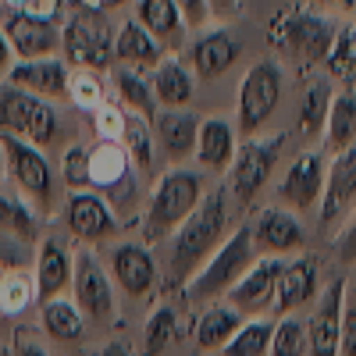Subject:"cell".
Segmentation results:
<instances>
[{"label":"cell","instance_id":"6da1fadb","mask_svg":"<svg viewBox=\"0 0 356 356\" xmlns=\"http://www.w3.org/2000/svg\"><path fill=\"white\" fill-rule=\"evenodd\" d=\"M225 239H228V189H214L203 196V203L193 211V218L171 235L168 278L178 289H186Z\"/></svg>","mask_w":356,"mask_h":356},{"label":"cell","instance_id":"7a4b0ae2","mask_svg":"<svg viewBox=\"0 0 356 356\" xmlns=\"http://www.w3.org/2000/svg\"><path fill=\"white\" fill-rule=\"evenodd\" d=\"M335 29L339 22L332 15L317 11L314 4H292V8H282L271 25H267V43L278 57H285L289 65H296L300 72L314 68V65H324L328 57V47L335 40Z\"/></svg>","mask_w":356,"mask_h":356},{"label":"cell","instance_id":"3957f363","mask_svg":"<svg viewBox=\"0 0 356 356\" xmlns=\"http://www.w3.org/2000/svg\"><path fill=\"white\" fill-rule=\"evenodd\" d=\"M207 189H203V178L193 168L182 164H171L150 193V203H146V218H143V235L146 243H164L182 228L193 211L203 203Z\"/></svg>","mask_w":356,"mask_h":356},{"label":"cell","instance_id":"277c9868","mask_svg":"<svg viewBox=\"0 0 356 356\" xmlns=\"http://www.w3.org/2000/svg\"><path fill=\"white\" fill-rule=\"evenodd\" d=\"M257 246H253V232L250 225H239L235 232H228V239L214 250V257L207 260L196 278L182 289V300L189 307H211L218 300H225V296L239 285V278L253 267L257 260Z\"/></svg>","mask_w":356,"mask_h":356},{"label":"cell","instance_id":"5b68a950","mask_svg":"<svg viewBox=\"0 0 356 356\" xmlns=\"http://www.w3.org/2000/svg\"><path fill=\"white\" fill-rule=\"evenodd\" d=\"M61 54L72 68L107 72L114 65V33L107 15L75 4L61 25Z\"/></svg>","mask_w":356,"mask_h":356},{"label":"cell","instance_id":"8992f818","mask_svg":"<svg viewBox=\"0 0 356 356\" xmlns=\"http://www.w3.org/2000/svg\"><path fill=\"white\" fill-rule=\"evenodd\" d=\"M282 89H285V79H282V65L275 57H260L253 61L239 82V100H235V132H243L246 139L250 136H260V129L275 118L278 104H282Z\"/></svg>","mask_w":356,"mask_h":356},{"label":"cell","instance_id":"52a82bcc","mask_svg":"<svg viewBox=\"0 0 356 356\" xmlns=\"http://www.w3.org/2000/svg\"><path fill=\"white\" fill-rule=\"evenodd\" d=\"M0 157H4V168L11 175V182L18 186V193L47 218L54 207V196H57V175L50 161L43 157V150L18 136L0 132Z\"/></svg>","mask_w":356,"mask_h":356},{"label":"cell","instance_id":"ba28073f","mask_svg":"<svg viewBox=\"0 0 356 356\" xmlns=\"http://www.w3.org/2000/svg\"><path fill=\"white\" fill-rule=\"evenodd\" d=\"M285 139H289L285 132H275V136H250V139L239 146V154H235V161H232V168H228V196L239 203L243 211L260 196V189L267 186V178L275 175Z\"/></svg>","mask_w":356,"mask_h":356},{"label":"cell","instance_id":"9c48e42d","mask_svg":"<svg viewBox=\"0 0 356 356\" xmlns=\"http://www.w3.org/2000/svg\"><path fill=\"white\" fill-rule=\"evenodd\" d=\"M0 132L18 136L25 143L40 146V150H47L57 139V111L50 107V100L4 82L0 86Z\"/></svg>","mask_w":356,"mask_h":356},{"label":"cell","instance_id":"30bf717a","mask_svg":"<svg viewBox=\"0 0 356 356\" xmlns=\"http://www.w3.org/2000/svg\"><path fill=\"white\" fill-rule=\"evenodd\" d=\"M75 275H72V292H75V307L82 310L86 321L107 324L114 317V282L111 271L97 260V253L89 246H79L72 253Z\"/></svg>","mask_w":356,"mask_h":356},{"label":"cell","instance_id":"8fae6325","mask_svg":"<svg viewBox=\"0 0 356 356\" xmlns=\"http://www.w3.org/2000/svg\"><path fill=\"white\" fill-rule=\"evenodd\" d=\"M136 164L122 143H97L89 150V189L100 193L114 211L125 200L132 203V186H136Z\"/></svg>","mask_w":356,"mask_h":356},{"label":"cell","instance_id":"7c38bea8","mask_svg":"<svg viewBox=\"0 0 356 356\" xmlns=\"http://www.w3.org/2000/svg\"><path fill=\"white\" fill-rule=\"evenodd\" d=\"M282 271H285V257H257L253 267L225 300L243 317H267V310H275V300H278Z\"/></svg>","mask_w":356,"mask_h":356},{"label":"cell","instance_id":"4fadbf2b","mask_svg":"<svg viewBox=\"0 0 356 356\" xmlns=\"http://www.w3.org/2000/svg\"><path fill=\"white\" fill-rule=\"evenodd\" d=\"M349 282L335 278L328 289L314 300V314L307 317V339H310V356H342V310H346Z\"/></svg>","mask_w":356,"mask_h":356},{"label":"cell","instance_id":"5bb4252c","mask_svg":"<svg viewBox=\"0 0 356 356\" xmlns=\"http://www.w3.org/2000/svg\"><path fill=\"white\" fill-rule=\"evenodd\" d=\"M107 271H111V282L125 296H132V300H146L161 285L157 260H154L150 246H143V243H118L111 250Z\"/></svg>","mask_w":356,"mask_h":356},{"label":"cell","instance_id":"9a60e30c","mask_svg":"<svg viewBox=\"0 0 356 356\" xmlns=\"http://www.w3.org/2000/svg\"><path fill=\"white\" fill-rule=\"evenodd\" d=\"M65 225L79 243H104L118 232V211L93 189L68 193L65 200Z\"/></svg>","mask_w":356,"mask_h":356},{"label":"cell","instance_id":"2e32d148","mask_svg":"<svg viewBox=\"0 0 356 356\" xmlns=\"http://www.w3.org/2000/svg\"><path fill=\"white\" fill-rule=\"evenodd\" d=\"M250 232H253V246L260 257H289V253H300L307 243V228L282 203L264 207L253 218Z\"/></svg>","mask_w":356,"mask_h":356},{"label":"cell","instance_id":"e0dca14e","mask_svg":"<svg viewBox=\"0 0 356 356\" xmlns=\"http://www.w3.org/2000/svg\"><path fill=\"white\" fill-rule=\"evenodd\" d=\"M324 175H328V164H324L321 154H314V150L300 154V157L289 164V171L282 175V186H278L282 207H289V211H296V214L321 207Z\"/></svg>","mask_w":356,"mask_h":356},{"label":"cell","instance_id":"ac0fdd59","mask_svg":"<svg viewBox=\"0 0 356 356\" xmlns=\"http://www.w3.org/2000/svg\"><path fill=\"white\" fill-rule=\"evenodd\" d=\"M68 79H72V65L65 57H43V61H15L8 72V82L36 93L43 100H68Z\"/></svg>","mask_w":356,"mask_h":356},{"label":"cell","instance_id":"d6986e66","mask_svg":"<svg viewBox=\"0 0 356 356\" xmlns=\"http://www.w3.org/2000/svg\"><path fill=\"white\" fill-rule=\"evenodd\" d=\"M4 36L18 61H43V57H61V29L50 22H36L29 15H11L4 22Z\"/></svg>","mask_w":356,"mask_h":356},{"label":"cell","instance_id":"ffe728a7","mask_svg":"<svg viewBox=\"0 0 356 356\" xmlns=\"http://www.w3.org/2000/svg\"><path fill=\"white\" fill-rule=\"evenodd\" d=\"M321 292V264L310 253H300L296 260H285V271L278 282V300H275V314H300L303 307H310Z\"/></svg>","mask_w":356,"mask_h":356},{"label":"cell","instance_id":"44dd1931","mask_svg":"<svg viewBox=\"0 0 356 356\" xmlns=\"http://www.w3.org/2000/svg\"><path fill=\"white\" fill-rule=\"evenodd\" d=\"M356 207V146L335 154L324 175V196H321V225H332L346 218Z\"/></svg>","mask_w":356,"mask_h":356},{"label":"cell","instance_id":"7402d4cb","mask_svg":"<svg viewBox=\"0 0 356 356\" xmlns=\"http://www.w3.org/2000/svg\"><path fill=\"white\" fill-rule=\"evenodd\" d=\"M235 61H239V43L225 25L203 29L189 47V68L196 79H221Z\"/></svg>","mask_w":356,"mask_h":356},{"label":"cell","instance_id":"603a6c76","mask_svg":"<svg viewBox=\"0 0 356 356\" xmlns=\"http://www.w3.org/2000/svg\"><path fill=\"white\" fill-rule=\"evenodd\" d=\"M75 275V264L68 246L57 239V235H43L40 239V253H36V300L50 303V300H61L65 289L72 285Z\"/></svg>","mask_w":356,"mask_h":356},{"label":"cell","instance_id":"cb8c5ba5","mask_svg":"<svg viewBox=\"0 0 356 356\" xmlns=\"http://www.w3.org/2000/svg\"><path fill=\"white\" fill-rule=\"evenodd\" d=\"M200 122L189 107H161L157 118H154V132H157V143L168 161L182 164L186 157H196V139H200Z\"/></svg>","mask_w":356,"mask_h":356},{"label":"cell","instance_id":"d4e9b609","mask_svg":"<svg viewBox=\"0 0 356 356\" xmlns=\"http://www.w3.org/2000/svg\"><path fill=\"white\" fill-rule=\"evenodd\" d=\"M239 154V132L228 118H203L196 139V164L203 171H228Z\"/></svg>","mask_w":356,"mask_h":356},{"label":"cell","instance_id":"484cf974","mask_svg":"<svg viewBox=\"0 0 356 356\" xmlns=\"http://www.w3.org/2000/svg\"><path fill=\"white\" fill-rule=\"evenodd\" d=\"M164 57H168V47H164L146 25H139L136 18H129V22L114 33V61H122V65H129V68L154 72Z\"/></svg>","mask_w":356,"mask_h":356},{"label":"cell","instance_id":"4316f807","mask_svg":"<svg viewBox=\"0 0 356 356\" xmlns=\"http://www.w3.org/2000/svg\"><path fill=\"white\" fill-rule=\"evenodd\" d=\"M150 82H154V97L161 107H189L193 104V89H196V75L193 68L182 61L178 54H168L164 61L150 72Z\"/></svg>","mask_w":356,"mask_h":356},{"label":"cell","instance_id":"83f0119b","mask_svg":"<svg viewBox=\"0 0 356 356\" xmlns=\"http://www.w3.org/2000/svg\"><path fill=\"white\" fill-rule=\"evenodd\" d=\"M136 22L150 29V33L168 47V54L182 50L186 33H189V25H186L175 0H136Z\"/></svg>","mask_w":356,"mask_h":356},{"label":"cell","instance_id":"f1b7e54d","mask_svg":"<svg viewBox=\"0 0 356 356\" xmlns=\"http://www.w3.org/2000/svg\"><path fill=\"white\" fill-rule=\"evenodd\" d=\"M243 321L246 317L235 310L232 303H211V307L200 314V321H196V349L221 353L235 339V332L243 328Z\"/></svg>","mask_w":356,"mask_h":356},{"label":"cell","instance_id":"f546056e","mask_svg":"<svg viewBox=\"0 0 356 356\" xmlns=\"http://www.w3.org/2000/svg\"><path fill=\"white\" fill-rule=\"evenodd\" d=\"M324 150L332 157L356 146V93L349 86L335 89V100L328 107V122H324Z\"/></svg>","mask_w":356,"mask_h":356},{"label":"cell","instance_id":"4dcf8cb0","mask_svg":"<svg viewBox=\"0 0 356 356\" xmlns=\"http://www.w3.org/2000/svg\"><path fill=\"white\" fill-rule=\"evenodd\" d=\"M114 93H118V104H122L129 114H143V118H157V97H154V82L146 75V68H129L122 65L114 72Z\"/></svg>","mask_w":356,"mask_h":356},{"label":"cell","instance_id":"1f68e13d","mask_svg":"<svg viewBox=\"0 0 356 356\" xmlns=\"http://www.w3.org/2000/svg\"><path fill=\"white\" fill-rule=\"evenodd\" d=\"M40 211L22 193H11L0 182V232L15 235L18 243H40Z\"/></svg>","mask_w":356,"mask_h":356},{"label":"cell","instance_id":"d6a6232c","mask_svg":"<svg viewBox=\"0 0 356 356\" xmlns=\"http://www.w3.org/2000/svg\"><path fill=\"white\" fill-rule=\"evenodd\" d=\"M335 100V86L332 79H314L307 89H303V100H300V111H296V125H300V136L303 139H317L324 136V122H328V107Z\"/></svg>","mask_w":356,"mask_h":356},{"label":"cell","instance_id":"836d02e7","mask_svg":"<svg viewBox=\"0 0 356 356\" xmlns=\"http://www.w3.org/2000/svg\"><path fill=\"white\" fill-rule=\"evenodd\" d=\"M122 146L129 150L136 171H139L143 178H154V171H157V164H154V157H157V132H154V122H150V118L129 114Z\"/></svg>","mask_w":356,"mask_h":356},{"label":"cell","instance_id":"e575fe53","mask_svg":"<svg viewBox=\"0 0 356 356\" xmlns=\"http://www.w3.org/2000/svg\"><path fill=\"white\" fill-rule=\"evenodd\" d=\"M43 332L54 342H82L86 339V317L75 300H50L43 303Z\"/></svg>","mask_w":356,"mask_h":356},{"label":"cell","instance_id":"d590c367","mask_svg":"<svg viewBox=\"0 0 356 356\" xmlns=\"http://www.w3.org/2000/svg\"><path fill=\"white\" fill-rule=\"evenodd\" d=\"M324 68H328L332 82H342V86L356 82V22H339L328 57H324Z\"/></svg>","mask_w":356,"mask_h":356},{"label":"cell","instance_id":"8d00e7d4","mask_svg":"<svg viewBox=\"0 0 356 356\" xmlns=\"http://www.w3.org/2000/svg\"><path fill=\"white\" fill-rule=\"evenodd\" d=\"M271 335H275V317H246L243 328L218 356H271Z\"/></svg>","mask_w":356,"mask_h":356},{"label":"cell","instance_id":"74e56055","mask_svg":"<svg viewBox=\"0 0 356 356\" xmlns=\"http://www.w3.org/2000/svg\"><path fill=\"white\" fill-rule=\"evenodd\" d=\"M271 356H310L307 317H300V314H282V317H275Z\"/></svg>","mask_w":356,"mask_h":356},{"label":"cell","instance_id":"f35d334b","mask_svg":"<svg viewBox=\"0 0 356 356\" xmlns=\"http://www.w3.org/2000/svg\"><path fill=\"white\" fill-rule=\"evenodd\" d=\"M175 335H178V317H175V307L161 303L150 317H146V328H143V356H161Z\"/></svg>","mask_w":356,"mask_h":356},{"label":"cell","instance_id":"ab89813d","mask_svg":"<svg viewBox=\"0 0 356 356\" xmlns=\"http://www.w3.org/2000/svg\"><path fill=\"white\" fill-rule=\"evenodd\" d=\"M68 100L79 107V111H89L93 114L100 104H107V86L97 72H86V68H72V79H68Z\"/></svg>","mask_w":356,"mask_h":356},{"label":"cell","instance_id":"60d3db41","mask_svg":"<svg viewBox=\"0 0 356 356\" xmlns=\"http://www.w3.org/2000/svg\"><path fill=\"white\" fill-rule=\"evenodd\" d=\"M36 300V278H29L22 271H8L4 275V289H0V314L18 317L29 310V303Z\"/></svg>","mask_w":356,"mask_h":356},{"label":"cell","instance_id":"b9f144b4","mask_svg":"<svg viewBox=\"0 0 356 356\" xmlns=\"http://www.w3.org/2000/svg\"><path fill=\"white\" fill-rule=\"evenodd\" d=\"M125 122H129V111L118 104V100H107L93 111V132H97V143H122L125 136Z\"/></svg>","mask_w":356,"mask_h":356},{"label":"cell","instance_id":"7bdbcfd3","mask_svg":"<svg viewBox=\"0 0 356 356\" xmlns=\"http://www.w3.org/2000/svg\"><path fill=\"white\" fill-rule=\"evenodd\" d=\"M61 175H65V186L68 193H79V189H89V150L79 143H72L65 157H61Z\"/></svg>","mask_w":356,"mask_h":356},{"label":"cell","instance_id":"ee69618b","mask_svg":"<svg viewBox=\"0 0 356 356\" xmlns=\"http://www.w3.org/2000/svg\"><path fill=\"white\" fill-rule=\"evenodd\" d=\"M175 4H178V11H182L189 33H203V29H211V22H214L211 0H175Z\"/></svg>","mask_w":356,"mask_h":356},{"label":"cell","instance_id":"f6af8a7d","mask_svg":"<svg viewBox=\"0 0 356 356\" xmlns=\"http://www.w3.org/2000/svg\"><path fill=\"white\" fill-rule=\"evenodd\" d=\"M61 11H65V0H25V8H22V15L36 18V22H50V25L61 22Z\"/></svg>","mask_w":356,"mask_h":356},{"label":"cell","instance_id":"bcb514c9","mask_svg":"<svg viewBox=\"0 0 356 356\" xmlns=\"http://www.w3.org/2000/svg\"><path fill=\"white\" fill-rule=\"evenodd\" d=\"M335 253H339L342 264H356V207L349 211L346 228L339 232V239H335Z\"/></svg>","mask_w":356,"mask_h":356},{"label":"cell","instance_id":"7dc6e473","mask_svg":"<svg viewBox=\"0 0 356 356\" xmlns=\"http://www.w3.org/2000/svg\"><path fill=\"white\" fill-rule=\"evenodd\" d=\"M342 356H356V300L349 296L342 310Z\"/></svg>","mask_w":356,"mask_h":356},{"label":"cell","instance_id":"c3c4849f","mask_svg":"<svg viewBox=\"0 0 356 356\" xmlns=\"http://www.w3.org/2000/svg\"><path fill=\"white\" fill-rule=\"evenodd\" d=\"M317 11L332 15V18H342V22H356V0H307Z\"/></svg>","mask_w":356,"mask_h":356},{"label":"cell","instance_id":"681fc988","mask_svg":"<svg viewBox=\"0 0 356 356\" xmlns=\"http://www.w3.org/2000/svg\"><path fill=\"white\" fill-rule=\"evenodd\" d=\"M11 65H15V50L4 36V29H0V72H11Z\"/></svg>","mask_w":356,"mask_h":356},{"label":"cell","instance_id":"f907efd6","mask_svg":"<svg viewBox=\"0 0 356 356\" xmlns=\"http://www.w3.org/2000/svg\"><path fill=\"white\" fill-rule=\"evenodd\" d=\"M211 8H214V18H235L239 0H211Z\"/></svg>","mask_w":356,"mask_h":356},{"label":"cell","instance_id":"816d5d0a","mask_svg":"<svg viewBox=\"0 0 356 356\" xmlns=\"http://www.w3.org/2000/svg\"><path fill=\"white\" fill-rule=\"evenodd\" d=\"M18 356H50L40 342H33V339H22L18 342Z\"/></svg>","mask_w":356,"mask_h":356},{"label":"cell","instance_id":"f5cc1de1","mask_svg":"<svg viewBox=\"0 0 356 356\" xmlns=\"http://www.w3.org/2000/svg\"><path fill=\"white\" fill-rule=\"evenodd\" d=\"M100 356H132V353H129V346H122V342H107V346L100 349Z\"/></svg>","mask_w":356,"mask_h":356},{"label":"cell","instance_id":"db71d44e","mask_svg":"<svg viewBox=\"0 0 356 356\" xmlns=\"http://www.w3.org/2000/svg\"><path fill=\"white\" fill-rule=\"evenodd\" d=\"M122 4H129V0H100V11L107 15V11H114V8H122Z\"/></svg>","mask_w":356,"mask_h":356},{"label":"cell","instance_id":"11a10c76","mask_svg":"<svg viewBox=\"0 0 356 356\" xmlns=\"http://www.w3.org/2000/svg\"><path fill=\"white\" fill-rule=\"evenodd\" d=\"M0 8H8V11H15V15H18V11L25 8V0H0Z\"/></svg>","mask_w":356,"mask_h":356},{"label":"cell","instance_id":"9f6ffc18","mask_svg":"<svg viewBox=\"0 0 356 356\" xmlns=\"http://www.w3.org/2000/svg\"><path fill=\"white\" fill-rule=\"evenodd\" d=\"M0 289H4V275H0Z\"/></svg>","mask_w":356,"mask_h":356}]
</instances>
